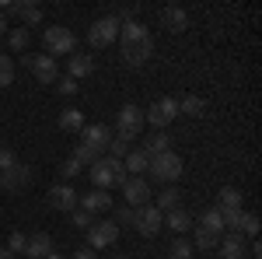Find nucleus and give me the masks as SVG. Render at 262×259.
Wrapping results in <instances>:
<instances>
[{
	"label": "nucleus",
	"mask_w": 262,
	"mask_h": 259,
	"mask_svg": "<svg viewBox=\"0 0 262 259\" xmlns=\"http://www.w3.org/2000/svg\"><path fill=\"white\" fill-rule=\"evenodd\" d=\"M74 259H95V249H88V245H84V249L74 252Z\"/></svg>",
	"instance_id": "37998d69"
},
{
	"label": "nucleus",
	"mask_w": 262,
	"mask_h": 259,
	"mask_svg": "<svg viewBox=\"0 0 262 259\" xmlns=\"http://www.w3.org/2000/svg\"><path fill=\"white\" fill-rule=\"evenodd\" d=\"M119 242V224L116 221H98L88 228V249H108Z\"/></svg>",
	"instance_id": "0eeeda50"
},
{
	"label": "nucleus",
	"mask_w": 262,
	"mask_h": 259,
	"mask_svg": "<svg viewBox=\"0 0 262 259\" xmlns=\"http://www.w3.org/2000/svg\"><path fill=\"white\" fill-rule=\"evenodd\" d=\"M46 259H63V256H60V252H49V256H46Z\"/></svg>",
	"instance_id": "49530a36"
},
{
	"label": "nucleus",
	"mask_w": 262,
	"mask_h": 259,
	"mask_svg": "<svg viewBox=\"0 0 262 259\" xmlns=\"http://www.w3.org/2000/svg\"><path fill=\"white\" fill-rule=\"evenodd\" d=\"M179 112H185V116H192V119H200L203 112H206V102H203L200 95H185V98L179 102Z\"/></svg>",
	"instance_id": "393cba45"
},
{
	"label": "nucleus",
	"mask_w": 262,
	"mask_h": 259,
	"mask_svg": "<svg viewBox=\"0 0 262 259\" xmlns=\"http://www.w3.org/2000/svg\"><path fill=\"white\" fill-rule=\"evenodd\" d=\"M126 154H129V137H122V133H116V137L108 140V158L122 161Z\"/></svg>",
	"instance_id": "bb28decb"
},
{
	"label": "nucleus",
	"mask_w": 262,
	"mask_h": 259,
	"mask_svg": "<svg viewBox=\"0 0 262 259\" xmlns=\"http://www.w3.org/2000/svg\"><path fill=\"white\" fill-rule=\"evenodd\" d=\"M88 175H91V182H95V189L122 186V182L129 179V175H126V168H122V161H116V158H98L91 168H88Z\"/></svg>",
	"instance_id": "f03ea898"
},
{
	"label": "nucleus",
	"mask_w": 262,
	"mask_h": 259,
	"mask_svg": "<svg viewBox=\"0 0 262 259\" xmlns=\"http://www.w3.org/2000/svg\"><path fill=\"white\" fill-rule=\"evenodd\" d=\"M53 252V238L46 235V231H35L32 238L25 242V256H32V259H46Z\"/></svg>",
	"instance_id": "2eb2a0df"
},
{
	"label": "nucleus",
	"mask_w": 262,
	"mask_h": 259,
	"mask_svg": "<svg viewBox=\"0 0 262 259\" xmlns=\"http://www.w3.org/2000/svg\"><path fill=\"white\" fill-rule=\"evenodd\" d=\"M108 207H112V196L105 189H91V193L81 196V210H88V214H98V210H108Z\"/></svg>",
	"instance_id": "f3484780"
},
{
	"label": "nucleus",
	"mask_w": 262,
	"mask_h": 259,
	"mask_svg": "<svg viewBox=\"0 0 262 259\" xmlns=\"http://www.w3.org/2000/svg\"><path fill=\"white\" fill-rule=\"evenodd\" d=\"M154 207H158L161 214H168V210H175V207H182V193L175 189V186H164L161 193H158V200H154Z\"/></svg>",
	"instance_id": "412c9836"
},
{
	"label": "nucleus",
	"mask_w": 262,
	"mask_h": 259,
	"mask_svg": "<svg viewBox=\"0 0 262 259\" xmlns=\"http://www.w3.org/2000/svg\"><path fill=\"white\" fill-rule=\"evenodd\" d=\"M28 179H32V172L25 165H14V168L0 172V189H21V186H28Z\"/></svg>",
	"instance_id": "dca6fc26"
},
{
	"label": "nucleus",
	"mask_w": 262,
	"mask_h": 259,
	"mask_svg": "<svg viewBox=\"0 0 262 259\" xmlns=\"http://www.w3.org/2000/svg\"><path fill=\"white\" fill-rule=\"evenodd\" d=\"M119 39H122V60L129 63V67H143V63L154 56V35H150V28L140 25V21L122 25Z\"/></svg>",
	"instance_id": "f257e3e1"
},
{
	"label": "nucleus",
	"mask_w": 262,
	"mask_h": 259,
	"mask_svg": "<svg viewBox=\"0 0 262 259\" xmlns=\"http://www.w3.org/2000/svg\"><path fill=\"white\" fill-rule=\"evenodd\" d=\"M70 217H74V228H84V231H88V228H91V224H95V221H91V214H88V210H70Z\"/></svg>",
	"instance_id": "4c0bfd02"
},
{
	"label": "nucleus",
	"mask_w": 262,
	"mask_h": 259,
	"mask_svg": "<svg viewBox=\"0 0 262 259\" xmlns=\"http://www.w3.org/2000/svg\"><path fill=\"white\" fill-rule=\"evenodd\" d=\"M7 42H11V46H14V49H25V46H28V32H25V28H14V32H7Z\"/></svg>",
	"instance_id": "e433bc0d"
},
{
	"label": "nucleus",
	"mask_w": 262,
	"mask_h": 259,
	"mask_svg": "<svg viewBox=\"0 0 262 259\" xmlns=\"http://www.w3.org/2000/svg\"><path fill=\"white\" fill-rule=\"evenodd\" d=\"M196 245L200 249H213V245H221V238L213 231H206V228H196Z\"/></svg>",
	"instance_id": "f704fd0d"
},
{
	"label": "nucleus",
	"mask_w": 262,
	"mask_h": 259,
	"mask_svg": "<svg viewBox=\"0 0 262 259\" xmlns=\"http://www.w3.org/2000/svg\"><path fill=\"white\" fill-rule=\"evenodd\" d=\"M140 151L147 154V158H158V154H164V151H171V137H168V133H158V130H154V137L147 140Z\"/></svg>",
	"instance_id": "4be33fe9"
},
{
	"label": "nucleus",
	"mask_w": 262,
	"mask_h": 259,
	"mask_svg": "<svg viewBox=\"0 0 262 259\" xmlns=\"http://www.w3.org/2000/svg\"><path fill=\"white\" fill-rule=\"evenodd\" d=\"M81 126H84V119L77 109H63L60 112V130H81Z\"/></svg>",
	"instance_id": "c85d7f7f"
},
{
	"label": "nucleus",
	"mask_w": 262,
	"mask_h": 259,
	"mask_svg": "<svg viewBox=\"0 0 262 259\" xmlns=\"http://www.w3.org/2000/svg\"><path fill=\"white\" fill-rule=\"evenodd\" d=\"M116 259H129V256H116Z\"/></svg>",
	"instance_id": "de8ad7c7"
},
{
	"label": "nucleus",
	"mask_w": 262,
	"mask_h": 259,
	"mask_svg": "<svg viewBox=\"0 0 262 259\" xmlns=\"http://www.w3.org/2000/svg\"><path fill=\"white\" fill-rule=\"evenodd\" d=\"M116 126H119V133L122 137H137V133H140L143 130V109L140 105H133V102H129V105H122L119 109V119H116Z\"/></svg>",
	"instance_id": "9d476101"
},
{
	"label": "nucleus",
	"mask_w": 262,
	"mask_h": 259,
	"mask_svg": "<svg viewBox=\"0 0 262 259\" xmlns=\"http://www.w3.org/2000/svg\"><path fill=\"white\" fill-rule=\"evenodd\" d=\"M245 252H248V249H245V238L238 235V231L221 235V259H248Z\"/></svg>",
	"instance_id": "4468645a"
},
{
	"label": "nucleus",
	"mask_w": 262,
	"mask_h": 259,
	"mask_svg": "<svg viewBox=\"0 0 262 259\" xmlns=\"http://www.w3.org/2000/svg\"><path fill=\"white\" fill-rule=\"evenodd\" d=\"M161 25L168 28V32H185V28H189V14H185L182 7H164Z\"/></svg>",
	"instance_id": "a211bd4d"
},
{
	"label": "nucleus",
	"mask_w": 262,
	"mask_h": 259,
	"mask_svg": "<svg viewBox=\"0 0 262 259\" xmlns=\"http://www.w3.org/2000/svg\"><path fill=\"white\" fill-rule=\"evenodd\" d=\"M11 11H14V14H21V21H25V25H39V21H42V11L35 7V4H14Z\"/></svg>",
	"instance_id": "a878e982"
},
{
	"label": "nucleus",
	"mask_w": 262,
	"mask_h": 259,
	"mask_svg": "<svg viewBox=\"0 0 262 259\" xmlns=\"http://www.w3.org/2000/svg\"><path fill=\"white\" fill-rule=\"evenodd\" d=\"M133 224H137V231H140V235L154 238V235L161 231V224H164V214L158 210V207H154V203H147V207H140V210H137Z\"/></svg>",
	"instance_id": "1a4fd4ad"
},
{
	"label": "nucleus",
	"mask_w": 262,
	"mask_h": 259,
	"mask_svg": "<svg viewBox=\"0 0 262 259\" xmlns=\"http://www.w3.org/2000/svg\"><path fill=\"white\" fill-rule=\"evenodd\" d=\"M91 74H95V60L84 56V53H74V56H70V74H67V77L81 81V77H91Z\"/></svg>",
	"instance_id": "6ab92c4d"
},
{
	"label": "nucleus",
	"mask_w": 262,
	"mask_h": 259,
	"mask_svg": "<svg viewBox=\"0 0 262 259\" xmlns=\"http://www.w3.org/2000/svg\"><path fill=\"white\" fill-rule=\"evenodd\" d=\"M56 88H60L63 95H77V81H74V77H63V81H56Z\"/></svg>",
	"instance_id": "79ce46f5"
},
{
	"label": "nucleus",
	"mask_w": 262,
	"mask_h": 259,
	"mask_svg": "<svg viewBox=\"0 0 262 259\" xmlns=\"http://www.w3.org/2000/svg\"><path fill=\"white\" fill-rule=\"evenodd\" d=\"M168 259H192V245L189 242H171V249H168Z\"/></svg>",
	"instance_id": "72a5a7b5"
},
{
	"label": "nucleus",
	"mask_w": 262,
	"mask_h": 259,
	"mask_svg": "<svg viewBox=\"0 0 262 259\" xmlns=\"http://www.w3.org/2000/svg\"><path fill=\"white\" fill-rule=\"evenodd\" d=\"M7 32V14H0V35Z\"/></svg>",
	"instance_id": "a18cd8bd"
},
{
	"label": "nucleus",
	"mask_w": 262,
	"mask_h": 259,
	"mask_svg": "<svg viewBox=\"0 0 262 259\" xmlns=\"http://www.w3.org/2000/svg\"><path fill=\"white\" fill-rule=\"evenodd\" d=\"M108 140H112V130H108L105 123H88V126H81V144L91 147L95 154L108 151Z\"/></svg>",
	"instance_id": "6e6552de"
},
{
	"label": "nucleus",
	"mask_w": 262,
	"mask_h": 259,
	"mask_svg": "<svg viewBox=\"0 0 262 259\" xmlns=\"http://www.w3.org/2000/svg\"><path fill=\"white\" fill-rule=\"evenodd\" d=\"M217 210H221V224H224V228H238L242 207H217Z\"/></svg>",
	"instance_id": "473e14b6"
},
{
	"label": "nucleus",
	"mask_w": 262,
	"mask_h": 259,
	"mask_svg": "<svg viewBox=\"0 0 262 259\" xmlns=\"http://www.w3.org/2000/svg\"><path fill=\"white\" fill-rule=\"evenodd\" d=\"M217 200H221L217 207H242V193H238L234 186H224L221 193H217Z\"/></svg>",
	"instance_id": "c756f323"
},
{
	"label": "nucleus",
	"mask_w": 262,
	"mask_h": 259,
	"mask_svg": "<svg viewBox=\"0 0 262 259\" xmlns=\"http://www.w3.org/2000/svg\"><path fill=\"white\" fill-rule=\"evenodd\" d=\"M234 231H238V235H252V238H255V235H259V217H255V214H242Z\"/></svg>",
	"instance_id": "cd10ccee"
},
{
	"label": "nucleus",
	"mask_w": 262,
	"mask_h": 259,
	"mask_svg": "<svg viewBox=\"0 0 262 259\" xmlns=\"http://www.w3.org/2000/svg\"><path fill=\"white\" fill-rule=\"evenodd\" d=\"M11 81H14V60L0 53V88H7Z\"/></svg>",
	"instance_id": "2f4dec72"
},
{
	"label": "nucleus",
	"mask_w": 262,
	"mask_h": 259,
	"mask_svg": "<svg viewBox=\"0 0 262 259\" xmlns=\"http://www.w3.org/2000/svg\"><path fill=\"white\" fill-rule=\"evenodd\" d=\"M147 172H150L158 182L171 186V182L185 172V165H182V158L175 154V151H164V154H158V158H150V168H147Z\"/></svg>",
	"instance_id": "20e7f679"
},
{
	"label": "nucleus",
	"mask_w": 262,
	"mask_h": 259,
	"mask_svg": "<svg viewBox=\"0 0 262 259\" xmlns=\"http://www.w3.org/2000/svg\"><path fill=\"white\" fill-rule=\"evenodd\" d=\"M81 172H84V165H77L74 158H67V161L60 165V175H63V179H77Z\"/></svg>",
	"instance_id": "c9c22d12"
},
{
	"label": "nucleus",
	"mask_w": 262,
	"mask_h": 259,
	"mask_svg": "<svg viewBox=\"0 0 262 259\" xmlns=\"http://www.w3.org/2000/svg\"><path fill=\"white\" fill-rule=\"evenodd\" d=\"M70 158L77 161V165H95V161H98L101 154H95V151H91V147H84V144H77V147H74V154H70Z\"/></svg>",
	"instance_id": "7c9ffc66"
},
{
	"label": "nucleus",
	"mask_w": 262,
	"mask_h": 259,
	"mask_svg": "<svg viewBox=\"0 0 262 259\" xmlns=\"http://www.w3.org/2000/svg\"><path fill=\"white\" fill-rule=\"evenodd\" d=\"M0 259H14V252H11L7 245H0Z\"/></svg>",
	"instance_id": "c03bdc74"
},
{
	"label": "nucleus",
	"mask_w": 262,
	"mask_h": 259,
	"mask_svg": "<svg viewBox=\"0 0 262 259\" xmlns=\"http://www.w3.org/2000/svg\"><path fill=\"white\" fill-rule=\"evenodd\" d=\"M196 228H206V231H213V235L221 238V235H224V224H221V210H217V207H206V210H203V214H200V224H196Z\"/></svg>",
	"instance_id": "b1692460"
},
{
	"label": "nucleus",
	"mask_w": 262,
	"mask_h": 259,
	"mask_svg": "<svg viewBox=\"0 0 262 259\" xmlns=\"http://www.w3.org/2000/svg\"><path fill=\"white\" fill-rule=\"evenodd\" d=\"M77 200H81V196H77L74 186H67V182H63V186H53V189L46 193V203H49L53 210H67V214L77 210Z\"/></svg>",
	"instance_id": "9b49d317"
},
{
	"label": "nucleus",
	"mask_w": 262,
	"mask_h": 259,
	"mask_svg": "<svg viewBox=\"0 0 262 259\" xmlns=\"http://www.w3.org/2000/svg\"><path fill=\"white\" fill-rule=\"evenodd\" d=\"M42 46L49 56H70L74 53V32L63 25H49V28H42Z\"/></svg>",
	"instance_id": "7ed1b4c3"
},
{
	"label": "nucleus",
	"mask_w": 262,
	"mask_h": 259,
	"mask_svg": "<svg viewBox=\"0 0 262 259\" xmlns=\"http://www.w3.org/2000/svg\"><path fill=\"white\" fill-rule=\"evenodd\" d=\"M122 168H126V172H133V179H140V172L150 168V158H147L143 151H129V154L122 158Z\"/></svg>",
	"instance_id": "5701e85b"
},
{
	"label": "nucleus",
	"mask_w": 262,
	"mask_h": 259,
	"mask_svg": "<svg viewBox=\"0 0 262 259\" xmlns=\"http://www.w3.org/2000/svg\"><path fill=\"white\" fill-rule=\"evenodd\" d=\"M18 158H14V151L11 147H0V172H7V168H14Z\"/></svg>",
	"instance_id": "58836bf2"
},
{
	"label": "nucleus",
	"mask_w": 262,
	"mask_h": 259,
	"mask_svg": "<svg viewBox=\"0 0 262 259\" xmlns=\"http://www.w3.org/2000/svg\"><path fill=\"white\" fill-rule=\"evenodd\" d=\"M133 217H137L133 207H119V210H116V224H133Z\"/></svg>",
	"instance_id": "ea45409f"
},
{
	"label": "nucleus",
	"mask_w": 262,
	"mask_h": 259,
	"mask_svg": "<svg viewBox=\"0 0 262 259\" xmlns=\"http://www.w3.org/2000/svg\"><path fill=\"white\" fill-rule=\"evenodd\" d=\"M122 196H126V207H147V200H150V186L147 179H126L122 182Z\"/></svg>",
	"instance_id": "f8f14e48"
},
{
	"label": "nucleus",
	"mask_w": 262,
	"mask_h": 259,
	"mask_svg": "<svg viewBox=\"0 0 262 259\" xmlns=\"http://www.w3.org/2000/svg\"><path fill=\"white\" fill-rule=\"evenodd\" d=\"M164 224H168V228H171V231H189V228H192V214H189V210H182V207H175V210H168V214H164Z\"/></svg>",
	"instance_id": "aec40b11"
},
{
	"label": "nucleus",
	"mask_w": 262,
	"mask_h": 259,
	"mask_svg": "<svg viewBox=\"0 0 262 259\" xmlns=\"http://www.w3.org/2000/svg\"><path fill=\"white\" fill-rule=\"evenodd\" d=\"M25 235H21V231H14V235H11V242H7V249H11V252H25Z\"/></svg>",
	"instance_id": "a19ab883"
},
{
	"label": "nucleus",
	"mask_w": 262,
	"mask_h": 259,
	"mask_svg": "<svg viewBox=\"0 0 262 259\" xmlns=\"http://www.w3.org/2000/svg\"><path fill=\"white\" fill-rule=\"evenodd\" d=\"M119 21L112 18V14H108V18H98L95 21V25H91V28H88V42H91V46H95V49H105V46H112V42H116V35H119Z\"/></svg>",
	"instance_id": "423d86ee"
},
{
	"label": "nucleus",
	"mask_w": 262,
	"mask_h": 259,
	"mask_svg": "<svg viewBox=\"0 0 262 259\" xmlns=\"http://www.w3.org/2000/svg\"><path fill=\"white\" fill-rule=\"evenodd\" d=\"M175 116H179V98H158L150 109H143V123H150L158 133H161Z\"/></svg>",
	"instance_id": "39448f33"
},
{
	"label": "nucleus",
	"mask_w": 262,
	"mask_h": 259,
	"mask_svg": "<svg viewBox=\"0 0 262 259\" xmlns=\"http://www.w3.org/2000/svg\"><path fill=\"white\" fill-rule=\"evenodd\" d=\"M25 63L32 67V74L42 84H56V60L53 56H25Z\"/></svg>",
	"instance_id": "ddd939ff"
}]
</instances>
